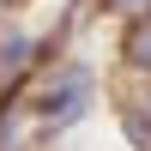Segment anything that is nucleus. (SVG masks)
Here are the masks:
<instances>
[{
    "label": "nucleus",
    "mask_w": 151,
    "mask_h": 151,
    "mask_svg": "<svg viewBox=\"0 0 151 151\" xmlns=\"http://www.w3.org/2000/svg\"><path fill=\"white\" fill-rule=\"evenodd\" d=\"M127 133H133V145H139V151H151V109L127 103Z\"/></svg>",
    "instance_id": "obj_3"
},
{
    "label": "nucleus",
    "mask_w": 151,
    "mask_h": 151,
    "mask_svg": "<svg viewBox=\"0 0 151 151\" xmlns=\"http://www.w3.org/2000/svg\"><path fill=\"white\" fill-rule=\"evenodd\" d=\"M121 60H127V73L151 79V12L127 24V36H121Z\"/></svg>",
    "instance_id": "obj_2"
},
{
    "label": "nucleus",
    "mask_w": 151,
    "mask_h": 151,
    "mask_svg": "<svg viewBox=\"0 0 151 151\" xmlns=\"http://www.w3.org/2000/svg\"><path fill=\"white\" fill-rule=\"evenodd\" d=\"M97 6H103V12H127V24H133V18L151 12V0H97Z\"/></svg>",
    "instance_id": "obj_4"
},
{
    "label": "nucleus",
    "mask_w": 151,
    "mask_h": 151,
    "mask_svg": "<svg viewBox=\"0 0 151 151\" xmlns=\"http://www.w3.org/2000/svg\"><path fill=\"white\" fill-rule=\"evenodd\" d=\"M85 103H91V73L85 67H67L60 79H48V91H42V115L48 121H73Z\"/></svg>",
    "instance_id": "obj_1"
}]
</instances>
